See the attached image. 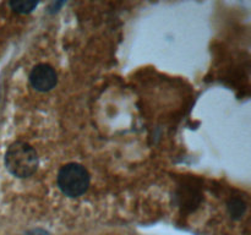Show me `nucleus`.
Wrapping results in <instances>:
<instances>
[{"label": "nucleus", "instance_id": "f257e3e1", "mask_svg": "<svg viewBox=\"0 0 251 235\" xmlns=\"http://www.w3.org/2000/svg\"><path fill=\"white\" fill-rule=\"evenodd\" d=\"M5 165L12 175L17 178H28L38 168V156L31 144L16 141L5 153Z\"/></svg>", "mask_w": 251, "mask_h": 235}, {"label": "nucleus", "instance_id": "f03ea898", "mask_svg": "<svg viewBox=\"0 0 251 235\" xmlns=\"http://www.w3.org/2000/svg\"><path fill=\"white\" fill-rule=\"evenodd\" d=\"M58 186L64 195L78 197L90 186V174L87 169L77 163H69L61 166L58 173Z\"/></svg>", "mask_w": 251, "mask_h": 235}, {"label": "nucleus", "instance_id": "7ed1b4c3", "mask_svg": "<svg viewBox=\"0 0 251 235\" xmlns=\"http://www.w3.org/2000/svg\"><path fill=\"white\" fill-rule=\"evenodd\" d=\"M32 87L41 92L50 91L56 85V72L48 64H39L32 69L29 73Z\"/></svg>", "mask_w": 251, "mask_h": 235}, {"label": "nucleus", "instance_id": "20e7f679", "mask_svg": "<svg viewBox=\"0 0 251 235\" xmlns=\"http://www.w3.org/2000/svg\"><path fill=\"white\" fill-rule=\"evenodd\" d=\"M38 2L34 1H11L10 6L14 11L20 12V14H28V12L33 11L37 7Z\"/></svg>", "mask_w": 251, "mask_h": 235}, {"label": "nucleus", "instance_id": "39448f33", "mask_svg": "<svg viewBox=\"0 0 251 235\" xmlns=\"http://www.w3.org/2000/svg\"><path fill=\"white\" fill-rule=\"evenodd\" d=\"M245 208H247L245 207V203L243 202L242 200H238V198L230 201L229 206H228V210H229L230 215H232L233 218L242 217L245 212Z\"/></svg>", "mask_w": 251, "mask_h": 235}, {"label": "nucleus", "instance_id": "423d86ee", "mask_svg": "<svg viewBox=\"0 0 251 235\" xmlns=\"http://www.w3.org/2000/svg\"><path fill=\"white\" fill-rule=\"evenodd\" d=\"M24 235H51V234L49 232H47V230L41 229V228H36V229L28 230V232L25 233Z\"/></svg>", "mask_w": 251, "mask_h": 235}]
</instances>
